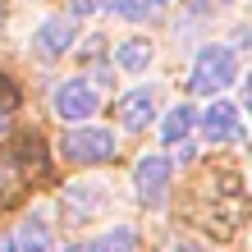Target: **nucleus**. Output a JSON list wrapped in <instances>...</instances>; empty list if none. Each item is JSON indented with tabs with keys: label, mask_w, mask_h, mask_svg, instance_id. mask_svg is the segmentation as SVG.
I'll return each mask as SVG.
<instances>
[{
	"label": "nucleus",
	"mask_w": 252,
	"mask_h": 252,
	"mask_svg": "<svg viewBox=\"0 0 252 252\" xmlns=\"http://www.w3.org/2000/svg\"><path fill=\"white\" fill-rule=\"evenodd\" d=\"M239 78V55L229 46H202L197 60H192V92L197 96H220L225 87Z\"/></svg>",
	"instance_id": "nucleus-1"
},
{
	"label": "nucleus",
	"mask_w": 252,
	"mask_h": 252,
	"mask_svg": "<svg viewBox=\"0 0 252 252\" xmlns=\"http://www.w3.org/2000/svg\"><path fill=\"white\" fill-rule=\"evenodd\" d=\"M64 156L78 160V165H101V160L115 156V133L110 128L78 124V128H69V138H64Z\"/></svg>",
	"instance_id": "nucleus-2"
},
{
	"label": "nucleus",
	"mask_w": 252,
	"mask_h": 252,
	"mask_svg": "<svg viewBox=\"0 0 252 252\" xmlns=\"http://www.w3.org/2000/svg\"><path fill=\"white\" fill-rule=\"evenodd\" d=\"M96 110H101V92H96L87 78H69V83H60V92H55V115H60V120H69V124H87Z\"/></svg>",
	"instance_id": "nucleus-3"
},
{
	"label": "nucleus",
	"mask_w": 252,
	"mask_h": 252,
	"mask_svg": "<svg viewBox=\"0 0 252 252\" xmlns=\"http://www.w3.org/2000/svg\"><path fill=\"white\" fill-rule=\"evenodd\" d=\"M197 124H202V138L216 142V147L243 138V120H239V106L234 101H211L206 110H197Z\"/></svg>",
	"instance_id": "nucleus-4"
},
{
	"label": "nucleus",
	"mask_w": 252,
	"mask_h": 252,
	"mask_svg": "<svg viewBox=\"0 0 252 252\" xmlns=\"http://www.w3.org/2000/svg\"><path fill=\"white\" fill-rule=\"evenodd\" d=\"M170 174H174V165H170V156H160V152H152V156H142V160H138V170H133V184H138V192H142V202H160V192H165V184H170Z\"/></svg>",
	"instance_id": "nucleus-5"
},
{
	"label": "nucleus",
	"mask_w": 252,
	"mask_h": 252,
	"mask_svg": "<svg viewBox=\"0 0 252 252\" xmlns=\"http://www.w3.org/2000/svg\"><path fill=\"white\" fill-rule=\"evenodd\" d=\"M73 41H78V32H73L69 19H46L37 28V37H32V51L41 55V60H60V55H69Z\"/></svg>",
	"instance_id": "nucleus-6"
},
{
	"label": "nucleus",
	"mask_w": 252,
	"mask_h": 252,
	"mask_svg": "<svg viewBox=\"0 0 252 252\" xmlns=\"http://www.w3.org/2000/svg\"><path fill=\"white\" fill-rule=\"evenodd\" d=\"M115 115H120V124H124L128 133L147 128V124H152V115H156V92H152V87H138V92L120 96V106H115Z\"/></svg>",
	"instance_id": "nucleus-7"
},
{
	"label": "nucleus",
	"mask_w": 252,
	"mask_h": 252,
	"mask_svg": "<svg viewBox=\"0 0 252 252\" xmlns=\"http://www.w3.org/2000/svg\"><path fill=\"white\" fill-rule=\"evenodd\" d=\"M197 128V110L188 106V101H179V106H170L165 110V120H160V142H170V147H179L188 142V133Z\"/></svg>",
	"instance_id": "nucleus-8"
},
{
	"label": "nucleus",
	"mask_w": 252,
	"mask_h": 252,
	"mask_svg": "<svg viewBox=\"0 0 252 252\" xmlns=\"http://www.w3.org/2000/svg\"><path fill=\"white\" fill-rule=\"evenodd\" d=\"M14 243H19V252H51V225H46V216L32 211L19 229H14Z\"/></svg>",
	"instance_id": "nucleus-9"
},
{
	"label": "nucleus",
	"mask_w": 252,
	"mask_h": 252,
	"mask_svg": "<svg viewBox=\"0 0 252 252\" xmlns=\"http://www.w3.org/2000/svg\"><path fill=\"white\" fill-rule=\"evenodd\" d=\"M115 64H120L124 73H142V69H152V41H142V37H128L115 46Z\"/></svg>",
	"instance_id": "nucleus-10"
},
{
	"label": "nucleus",
	"mask_w": 252,
	"mask_h": 252,
	"mask_svg": "<svg viewBox=\"0 0 252 252\" xmlns=\"http://www.w3.org/2000/svg\"><path fill=\"white\" fill-rule=\"evenodd\" d=\"M133 248H138L133 229L115 225V229H106V234H101V239H92V243H73V248H64V252H133Z\"/></svg>",
	"instance_id": "nucleus-11"
},
{
	"label": "nucleus",
	"mask_w": 252,
	"mask_h": 252,
	"mask_svg": "<svg viewBox=\"0 0 252 252\" xmlns=\"http://www.w3.org/2000/svg\"><path fill=\"white\" fill-rule=\"evenodd\" d=\"M101 202H106V184H73V192H69V206H73L78 216L96 211Z\"/></svg>",
	"instance_id": "nucleus-12"
},
{
	"label": "nucleus",
	"mask_w": 252,
	"mask_h": 252,
	"mask_svg": "<svg viewBox=\"0 0 252 252\" xmlns=\"http://www.w3.org/2000/svg\"><path fill=\"white\" fill-rule=\"evenodd\" d=\"M160 5H165V0H133L124 19H133V23H147V19H156V14H160Z\"/></svg>",
	"instance_id": "nucleus-13"
},
{
	"label": "nucleus",
	"mask_w": 252,
	"mask_h": 252,
	"mask_svg": "<svg viewBox=\"0 0 252 252\" xmlns=\"http://www.w3.org/2000/svg\"><path fill=\"white\" fill-rule=\"evenodd\" d=\"M96 5H101V9H110V14H120V19H124V14H128V5H133V0H96Z\"/></svg>",
	"instance_id": "nucleus-14"
},
{
	"label": "nucleus",
	"mask_w": 252,
	"mask_h": 252,
	"mask_svg": "<svg viewBox=\"0 0 252 252\" xmlns=\"http://www.w3.org/2000/svg\"><path fill=\"white\" fill-rule=\"evenodd\" d=\"M69 9H73V14H78V19H87V14H92V9H96V0H69Z\"/></svg>",
	"instance_id": "nucleus-15"
},
{
	"label": "nucleus",
	"mask_w": 252,
	"mask_h": 252,
	"mask_svg": "<svg viewBox=\"0 0 252 252\" xmlns=\"http://www.w3.org/2000/svg\"><path fill=\"white\" fill-rule=\"evenodd\" d=\"M0 252H19V243H14V234H0Z\"/></svg>",
	"instance_id": "nucleus-16"
},
{
	"label": "nucleus",
	"mask_w": 252,
	"mask_h": 252,
	"mask_svg": "<svg viewBox=\"0 0 252 252\" xmlns=\"http://www.w3.org/2000/svg\"><path fill=\"white\" fill-rule=\"evenodd\" d=\"M243 106L252 110V73H248V78H243Z\"/></svg>",
	"instance_id": "nucleus-17"
},
{
	"label": "nucleus",
	"mask_w": 252,
	"mask_h": 252,
	"mask_svg": "<svg viewBox=\"0 0 252 252\" xmlns=\"http://www.w3.org/2000/svg\"><path fill=\"white\" fill-rule=\"evenodd\" d=\"M5 124H9V115H5V106H0V133H5Z\"/></svg>",
	"instance_id": "nucleus-18"
}]
</instances>
